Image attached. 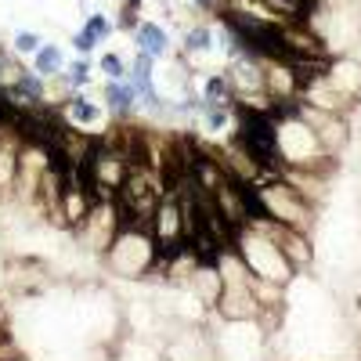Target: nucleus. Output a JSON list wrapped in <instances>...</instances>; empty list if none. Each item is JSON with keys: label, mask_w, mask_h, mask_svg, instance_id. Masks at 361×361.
Masks as SVG:
<instances>
[{"label": "nucleus", "mask_w": 361, "mask_h": 361, "mask_svg": "<svg viewBox=\"0 0 361 361\" xmlns=\"http://www.w3.org/2000/svg\"><path fill=\"white\" fill-rule=\"evenodd\" d=\"M235 253H238V260L250 267V275L260 279V282L286 286V282L296 275L293 260L282 253L279 238L267 231L264 221H253V224H246V228H238V235H235Z\"/></svg>", "instance_id": "nucleus-1"}, {"label": "nucleus", "mask_w": 361, "mask_h": 361, "mask_svg": "<svg viewBox=\"0 0 361 361\" xmlns=\"http://www.w3.org/2000/svg\"><path fill=\"white\" fill-rule=\"evenodd\" d=\"M105 257V267L119 279H145L156 271V260H159V246L152 231L145 224H123L119 235L112 238V246L102 253Z\"/></svg>", "instance_id": "nucleus-2"}, {"label": "nucleus", "mask_w": 361, "mask_h": 361, "mask_svg": "<svg viewBox=\"0 0 361 361\" xmlns=\"http://www.w3.org/2000/svg\"><path fill=\"white\" fill-rule=\"evenodd\" d=\"M119 228H123V209H119V202L112 195V199H98L90 206L87 221L76 228V238L90 253H105L112 246V238L119 235Z\"/></svg>", "instance_id": "nucleus-3"}, {"label": "nucleus", "mask_w": 361, "mask_h": 361, "mask_svg": "<svg viewBox=\"0 0 361 361\" xmlns=\"http://www.w3.org/2000/svg\"><path fill=\"white\" fill-rule=\"evenodd\" d=\"M127 80H130V87L137 90V102H141V105L156 109V112L166 109V105H163V94H159V87H156V58H148L145 51H137L134 62H130Z\"/></svg>", "instance_id": "nucleus-4"}, {"label": "nucleus", "mask_w": 361, "mask_h": 361, "mask_svg": "<svg viewBox=\"0 0 361 361\" xmlns=\"http://www.w3.org/2000/svg\"><path fill=\"white\" fill-rule=\"evenodd\" d=\"M130 40H134V51H145L148 58H156V62L170 58V51H173V40H170V33H166V25L156 22V18H141V22L134 25Z\"/></svg>", "instance_id": "nucleus-5"}, {"label": "nucleus", "mask_w": 361, "mask_h": 361, "mask_svg": "<svg viewBox=\"0 0 361 361\" xmlns=\"http://www.w3.org/2000/svg\"><path fill=\"white\" fill-rule=\"evenodd\" d=\"M62 116H66V123L87 130V127H98L102 119H105V105L90 102L83 90H73V94L66 98V105H62Z\"/></svg>", "instance_id": "nucleus-6"}, {"label": "nucleus", "mask_w": 361, "mask_h": 361, "mask_svg": "<svg viewBox=\"0 0 361 361\" xmlns=\"http://www.w3.org/2000/svg\"><path fill=\"white\" fill-rule=\"evenodd\" d=\"M137 90L130 87V80H105V109L116 119H130L137 112Z\"/></svg>", "instance_id": "nucleus-7"}, {"label": "nucleus", "mask_w": 361, "mask_h": 361, "mask_svg": "<svg viewBox=\"0 0 361 361\" xmlns=\"http://www.w3.org/2000/svg\"><path fill=\"white\" fill-rule=\"evenodd\" d=\"M214 44H217L214 29H209L206 22H195V25L185 29V37H180V54L185 58H202V54L214 51Z\"/></svg>", "instance_id": "nucleus-8"}, {"label": "nucleus", "mask_w": 361, "mask_h": 361, "mask_svg": "<svg viewBox=\"0 0 361 361\" xmlns=\"http://www.w3.org/2000/svg\"><path fill=\"white\" fill-rule=\"evenodd\" d=\"M33 69H37L44 80L62 76V73H66V51H62V44H47V40H44V47L33 54Z\"/></svg>", "instance_id": "nucleus-9"}, {"label": "nucleus", "mask_w": 361, "mask_h": 361, "mask_svg": "<svg viewBox=\"0 0 361 361\" xmlns=\"http://www.w3.org/2000/svg\"><path fill=\"white\" fill-rule=\"evenodd\" d=\"M202 102H217V105H235V87L228 73H209L202 80Z\"/></svg>", "instance_id": "nucleus-10"}, {"label": "nucleus", "mask_w": 361, "mask_h": 361, "mask_svg": "<svg viewBox=\"0 0 361 361\" xmlns=\"http://www.w3.org/2000/svg\"><path fill=\"white\" fill-rule=\"evenodd\" d=\"M90 76H94V66H90V58H87V54H76L73 62H66L62 80H66L73 90H83V87L90 83Z\"/></svg>", "instance_id": "nucleus-11"}, {"label": "nucleus", "mask_w": 361, "mask_h": 361, "mask_svg": "<svg viewBox=\"0 0 361 361\" xmlns=\"http://www.w3.org/2000/svg\"><path fill=\"white\" fill-rule=\"evenodd\" d=\"M83 29H87L90 37H94V44H105V40L116 33V22H112L105 11H90L87 22H83Z\"/></svg>", "instance_id": "nucleus-12"}, {"label": "nucleus", "mask_w": 361, "mask_h": 361, "mask_svg": "<svg viewBox=\"0 0 361 361\" xmlns=\"http://www.w3.org/2000/svg\"><path fill=\"white\" fill-rule=\"evenodd\" d=\"M40 47H44V37L33 33V29H18V33L11 37V51H15L18 58H33Z\"/></svg>", "instance_id": "nucleus-13"}, {"label": "nucleus", "mask_w": 361, "mask_h": 361, "mask_svg": "<svg viewBox=\"0 0 361 361\" xmlns=\"http://www.w3.org/2000/svg\"><path fill=\"white\" fill-rule=\"evenodd\" d=\"M98 73L105 76V80H127V73H130V66L119 58L116 51H105L102 58H98Z\"/></svg>", "instance_id": "nucleus-14"}, {"label": "nucleus", "mask_w": 361, "mask_h": 361, "mask_svg": "<svg viewBox=\"0 0 361 361\" xmlns=\"http://www.w3.org/2000/svg\"><path fill=\"white\" fill-rule=\"evenodd\" d=\"M141 22V0H127L123 8H119V18H116V29H123V33H134V25Z\"/></svg>", "instance_id": "nucleus-15"}, {"label": "nucleus", "mask_w": 361, "mask_h": 361, "mask_svg": "<svg viewBox=\"0 0 361 361\" xmlns=\"http://www.w3.org/2000/svg\"><path fill=\"white\" fill-rule=\"evenodd\" d=\"M69 44H73V51H76V54H90V51H94V47H98V44H94V37H90V33H87V29H83V25H80V29H76V33L69 37Z\"/></svg>", "instance_id": "nucleus-16"}, {"label": "nucleus", "mask_w": 361, "mask_h": 361, "mask_svg": "<svg viewBox=\"0 0 361 361\" xmlns=\"http://www.w3.org/2000/svg\"><path fill=\"white\" fill-rule=\"evenodd\" d=\"M0 336H8V325H4V314H0Z\"/></svg>", "instance_id": "nucleus-17"}, {"label": "nucleus", "mask_w": 361, "mask_h": 361, "mask_svg": "<svg viewBox=\"0 0 361 361\" xmlns=\"http://www.w3.org/2000/svg\"><path fill=\"white\" fill-rule=\"evenodd\" d=\"M4 361H22V357H18V354H15V357H4Z\"/></svg>", "instance_id": "nucleus-18"}]
</instances>
